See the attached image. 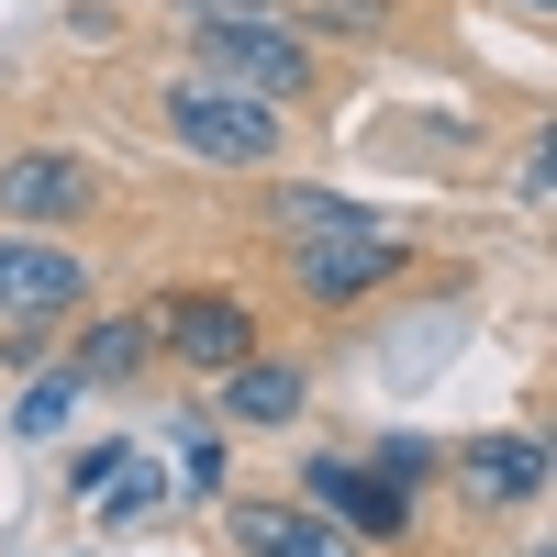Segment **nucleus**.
Listing matches in <instances>:
<instances>
[{"mask_svg": "<svg viewBox=\"0 0 557 557\" xmlns=\"http://www.w3.org/2000/svg\"><path fill=\"white\" fill-rule=\"evenodd\" d=\"M268 223H278V246H290V278H301L312 301H368V290L401 268V235H391L380 212L335 201V190H278V201H268Z\"/></svg>", "mask_w": 557, "mask_h": 557, "instance_id": "f257e3e1", "label": "nucleus"}, {"mask_svg": "<svg viewBox=\"0 0 557 557\" xmlns=\"http://www.w3.org/2000/svg\"><path fill=\"white\" fill-rule=\"evenodd\" d=\"M178 34L201 45V78L257 89V101H301V78H312L301 34L278 12H257V0H178Z\"/></svg>", "mask_w": 557, "mask_h": 557, "instance_id": "f03ea898", "label": "nucleus"}, {"mask_svg": "<svg viewBox=\"0 0 557 557\" xmlns=\"http://www.w3.org/2000/svg\"><path fill=\"white\" fill-rule=\"evenodd\" d=\"M157 123H168L190 157H212V168H278V146H290L278 101L223 89V78H168V89H157Z\"/></svg>", "mask_w": 557, "mask_h": 557, "instance_id": "7ed1b4c3", "label": "nucleus"}, {"mask_svg": "<svg viewBox=\"0 0 557 557\" xmlns=\"http://www.w3.org/2000/svg\"><path fill=\"white\" fill-rule=\"evenodd\" d=\"M78 290H89V268L57 246V235H0V323H23V335H57V323L78 312Z\"/></svg>", "mask_w": 557, "mask_h": 557, "instance_id": "20e7f679", "label": "nucleus"}, {"mask_svg": "<svg viewBox=\"0 0 557 557\" xmlns=\"http://www.w3.org/2000/svg\"><path fill=\"white\" fill-rule=\"evenodd\" d=\"M157 335H168V357L178 368H201V380H223L235 357H257V312L235 301V290H178L168 312H146Z\"/></svg>", "mask_w": 557, "mask_h": 557, "instance_id": "39448f33", "label": "nucleus"}, {"mask_svg": "<svg viewBox=\"0 0 557 557\" xmlns=\"http://www.w3.org/2000/svg\"><path fill=\"white\" fill-rule=\"evenodd\" d=\"M312 513H335L346 535H412V491L380 480V469H346V457H312Z\"/></svg>", "mask_w": 557, "mask_h": 557, "instance_id": "423d86ee", "label": "nucleus"}, {"mask_svg": "<svg viewBox=\"0 0 557 557\" xmlns=\"http://www.w3.org/2000/svg\"><path fill=\"white\" fill-rule=\"evenodd\" d=\"M0 212L34 223V235H57V223L89 212V168L78 157H12V168H0Z\"/></svg>", "mask_w": 557, "mask_h": 557, "instance_id": "0eeeda50", "label": "nucleus"}, {"mask_svg": "<svg viewBox=\"0 0 557 557\" xmlns=\"http://www.w3.org/2000/svg\"><path fill=\"white\" fill-rule=\"evenodd\" d=\"M235 546L246 557H346L357 535L335 513H301V502H235Z\"/></svg>", "mask_w": 557, "mask_h": 557, "instance_id": "6e6552de", "label": "nucleus"}, {"mask_svg": "<svg viewBox=\"0 0 557 557\" xmlns=\"http://www.w3.org/2000/svg\"><path fill=\"white\" fill-rule=\"evenodd\" d=\"M457 491L469 502H535L546 491V435H480L457 457Z\"/></svg>", "mask_w": 557, "mask_h": 557, "instance_id": "1a4fd4ad", "label": "nucleus"}, {"mask_svg": "<svg viewBox=\"0 0 557 557\" xmlns=\"http://www.w3.org/2000/svg\"><path fill=\"white\" fill-rule=\"evenodd\" d=\"M223 412H235V424H290L301 412V368L290 357H235L223 368Z\"/></svg>", "mask_w": 557, "mask_h": 557, "instance_id": "9d476101", "label": "nucleus"}, {"mask_svg": "<svg viewBox=\"0 0 557 557\" xmlns=\"http://www.w3.org/2000/svg\"><path fill=\"white\" fill-rule=\"evenodd\" d=\"M157 357V323L146 312H101V323H89V335H78V380H134V368H146Z\"/></svg>", "mask_w": 557, "mask_h": 557, "instance_id": "9b49d317", "label": "nucleus"}, {"mask_svg": "<svg viewBox=\"0 0 557 557\" xmlns=\"http://www.w3.org/2000/svg\"><path fill=\"white\" fill-rule=\"evenodd\" d=\"M67 401H78V368H57V380H34V391L12 401V435H23V446H34V435H57V424H67Z\"/></svg>", "mask_w": 557, "mask_h": 557, "instance_id": "f8f14e48", "label": "nucleus"}, {"mask_svg": "<svg viewBox=\"0 0 557 557\" xmlns=\"http://www.w3.org/2000/svg\"><path fill=\"white\" fill-rule=\"evenodd\" d=\"M157 513V469H134V457H123V469L101 480V524H146Z\"/></svg>", "mask_w": 557, "mask_h": 557, "instance_id": "ddd939ff", "label": "nucleus"}, {"mask_svg": "<svg viewBox=\"0 0 557 557\" xmlns=\"http://www.w3.org/2000/svg\"><path fill=\"white\" fill-rule=\"evenodd\" d=\"M178 435V457H190V491H223V435L212 424H168Z\"/></svg>", "mask_w": 557, "mask_h": 557, "instance_id": "4468645a", "label": "nucleus"}, {"mask_svg": "<svg viewBox=\"0 0 557 557\" xmlns=\"http://www.w3.org/2000/svg\"><path fill=\"white\" fill-rule=\"evenodd\" d=\"M513 12H546V0H513Z\"/></svg>", "mask_w": 557, "mask_h": 557, "instance_id": "2eb2a0df", "label": "nucleus"}]
</instances>
